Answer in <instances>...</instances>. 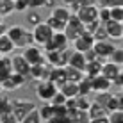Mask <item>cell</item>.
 Segmentation results:
<instances>
[{"label": "cell", "mask_w": 123, "mask_h": 123, "mask_svg": "<svg viewBox=\"0 0 123 123\" xmlns=\"http://www.w3.org/2000/svg\"><path fill=\"white\" fill-rule=\"evenodd\" d=\"M23 4H27V7H29V4H31V0H22Z\"/></svg>", "instance_id": "11a10c76"}, {"label": "cell", "mask_w": 123, "mask_h": 123, "mask_svg": "<svg viewBox=\"0 0 123 123\" xmlns=\"http://www.w3.org/2000/svg\"><path fill=\"white\" fill-rule=\"evenodd\" d=\"M22 57L27 61L29 66H36V64H41V62H45L43 48H39L37 45H31V46H27V48H23Z\"/></svg>", "instance_id": "52a82bcc"}, {"label": "cell", "mask_w": 123, "mask_h": 123, "mask_svg": "<svg viewBox=\"0 0 123 123\" xmlns=\"http://www.w3.org/2000/svg\"><path fill=\"white\" fill-rule=\"evenodd\" d=\"M25 22H27L29 27H36V25H39L41 22H43V18H41L39 11H29L27 14H25Z\"/></svg>", "instance_id": "484cf974"}, {"label": "cell", "mask_w": 123, "mask_h": 123, "mask_svg": "<svg viewBox=\"0 0 123 123\" xmlns=\"http://www.w3.org/2000/svg\"><path fill=\"white\" fill-rule=\"evenodd\" d=\"M39 7H43V0H31V4H29V9L37 11Z\"/></svg>", "instance_id": "ee69618b"}, {"label": "cell", "mask_w": 123, "mask_h": 123, "mask_svg": "<svg viewBox=\"0 0 123 123\" xmlns=\"http://www.w3.org/2000/svg\"><path fill=\"white\" fill-rule=\"evenodd\" d=\"M77 86H79V95L80 96H89V93H91V79L84 77Z\"/></svg>", "instance_id": "f1b7e54d"}, {"label": "cell", "mask_w": 123, "mask_h": 123, "mask_svg": "<svg viewBox=\"0 0 123 123\" xmlns=\"http://www.w3.org/2000/svg\"><path fill=\"white\" fill-rule=\"evenodd\" d=\"M96 20L104 25L111 20V14H109V7H98V14H96Z\"/></svg>", "instance_id": "d590c367"}, {"label": "cell", "mask_w": 123, "mask_h": 123, "mask_svg": "<svg viewBox=\"0 0 123 123\" xmlns=\"http://www.w3.org/2000/svg\"><path fill=\"white\" fill-rule=\"evenodd\" d=\"M12 73L11 70V57H0V80L9 77Z\"/></svg>", "instance_id": "d4e9b609"}, {"label": "cell", "mask_w": 123, "mask_h": 123, "mask_svg": "<svg viewBox=\"0 0 123 123\" xmlns=\"http://www.w3.org/2000/svg\"><path fill=\"white\" fill-rule=\"evenodd\" d=\"M109 62H112V64H116V66H121V62H123L121 46H116V48H114V52L111 54V57H109Z\"/></svg>", "instance_id": "1f68e13d"}, {"label": "cell", "mask_w": 123, "mask_h": 123, "mask_svg": "<svg viewBox=\"0 0 123 123\" xmlns=\"http://www.w3.org/2000/svg\"><path fill=\"white\" fill-rule=\"evenodd\" d=\"M104 29H105V34H107L109 39H121L123 36V25L120 22H112V20H109L107 23H104Z\"/></svg>", "instance_id": "5bb4252c"}, {"label": "cell", "mask_w": 123, "mask_h": 123, "mask_svg": "<svg viewBox=\"0 0 123 123\" xmlns=\"http://www.w3.org/2000/svg\"><path fill=\"white\" fill-rule=\"evenodd\" d=\"M111 87H112L111 80H107L105 77H102V75L91 79V93H109Z\"/></svg>", "instance_id": "4fadbf2b"}, {"label": "cell", "mask_w": 123, "mask_h": 123, "mask_svg": "<svg viewBox=\"0 0 123 123\" xmlns=\"http://www.w3.org/2000/svg\"><path fill=\"white\" fill-rule=\"evenodd\" d=\"M45 23L48 25V27L52 29L54 32H64V29H66V23L59 22V20H55V18H52V16H48V18L45 20Z\"/></svg>", "instance_id": "83f0119b"}, {"label": "cell", "mask_w": 123, "mask_h": 123, "mask_svg": "<svg viewBox=\"0 0 123 123\" xmlns=\"http://www.w3.org/2000/svg\"><path fill=\"white\" fill-rule=\"evenodd\" d=\"M70 46V41L66 39L64 32H54L52 39H50V43L43 48V52H50V50H64Z\"/></svg>", "instance_id": "30bf717a"}, {"label": "cell", "mask_w": 123, "mask_h": 123, "mask_svg": "<svg viewBox=\"0 0 123 123\" xmlns=\"http://www.w3.org/2000/svg\"><path fill=\"white\" fill-rule=\"evenodd\" d=\"M87 114H89V120H95V118H102V116H107V109L102 107V105H96L91 102L89 109H87Z\"/></svg>", "instance_id": "cb8c5ba5"}, {"label": "cell", "mask_w": 123, "mask_h": 123, "mask_svg": "<svg viewBox=\"0 0 123 123\" xmlns=\"http://www.w3.org/2000/svg\"><path fill=\"white\" fill-rule=\"evenodd\" d=\"M109 123H123V111H114L107 114Z\"/></svg>", "instance_id": "74e56055"}, {"label": "cell", "mask_w": 123, "mask_h": 123, "mask_svg": "<svg viewBox=\"0 0 123 123\" xmlns=\"http://www.w3.org/2000/svg\"><path fill=\"white\" fill-rule=\"evenodd\" d=\"M36 109V104L27 98H16L12 100V114H14V118L18 120V123L23 120L25 116H27L31 111H34Z\"/></svg>", "instance_id": "3957f363"}, {"label": "cell", "mask_w": 123, "mask_h": 123, "mask_svg": "<svg viewBox=\"0 0 123 123\" xmlns=\"http://www.w3.org/2000/svg\"><path fill=\"white\" fill-rule=\"evenodd\" d=\"M48 80L54 84V86L57 87H61L62 84L66 82V73H64V68H52V71H50V77Z\"/></svg>", "instance_id": "ac0fdd59"}, {"label": "cell", "mask_w": 123, "mask_h": 123, "mask_svg": "<svg viewBox=\"0 0 123 123\" xmlns=\"http://www.w3.org/2000/svg\"><path fill=\"white\" fill-rule=\"evenodd\" d=\"M93 43H95L93 36H91V34H87V32H84L82 36H79L71 45H73V50H75V52L84 54V52H87V50L93 48Z\"/></svg>", "instance_id": "8fae6325"}, {"label": "cell", "mask_w": 123, "mask_h": 123, "mask_svg": "<svg viewBox=\"0 0 123 123\" xmlns=\"http://www.w3.org/2000/svg\"><path fill=\"white\" fill-rule=\"evenodd\" d=\"M31 32H32V37H34V45H37L39 48H45V46L50 43L52 36H54V31L45 22H41L39 25H36Z\"/></svg>", "instance_id": "7a4b0ae2"}, {"label": "cell", "mask_w": 123, "mask_h": 123, "mask_svg": "<svg viewBox=\"0 0 123 123\" xmlns=\"http://www.w3.org/2000/svg\"><path fill=\"white\" fill-rule=\"evenodd\" d=\"M50 71H52V66L48 62H41V64H36V66H31V73H29V79L36 80H48L50 77Z\"/></svg>", "instance_id": "ba28073f"}, {"label": "cell", "mask_w": 123, "mask_h": 123, "mask_svg": "<svg viewBox=\"0 0 123 123\" xmlns=\"http://www.w3.org/2000/svg\"><path fill=\"white\" fill-rule=\"evenodd\" d=\"M54 107V118H66V114H68V109L64 107V105H52Z\"/></svg>", "instance_id": "60d3db41"}, {"label": "cell", "mask_w": 123, "mask_h": 123, "mask_svg": "<svg viewBox=\"0 0 123 123\" xmlns=\"http://www.w3.org/2000/svg\"><path fill=\"white\" fill-rule=\"evenodd\" d=\"M0 123H18V120L14 118L12 112H4L0 114Z\"/></svg>", "instance_id": "b9f144b4"}, {"label": "cell", "mask_w": 123, "mask_h": 123, "mask_svg": "<svg viewBox=\"0 0 123 123\" xmlns=\"http://www.w3.org/2000/svg\"><path fill=\"white\" fill-rule=\"evenodd\" d=\"M43 7H48L50 11L55 7V0H43Z\"/></svg>", "instance_id": "7dc6e473"}, {"label": "cell", "mask_w": 123, "mask_h": 123, "mask_svg": "<svg viewBox=\"0 0 123 123\" xmlns=\"http://www.w3.org/2000/svg\"><path fill=\"white\" fill-rule=\"evenodd\" d=\"M109 14L112 22H123V7H109Z\"/></svg>", "instance_id": "e575fe53"}, {"label": "cell", "mask_w": 123, "mask_h": 123, "mask_svg": "<svg viewBox=\"0 0 123 123\" xmlns=\"http://www.w3.org/2000/svg\"><path fill=\"white\" fill-rule=\"evenodd\" d=\"M2 91H4V89H2V84H0V95H2Z\"/></svg>", "instance_id": "9f6ffc18"}, {"label": "cell", "mask_w": 123, "mask_h": 123, "mask_svg": "<svg viewBox=\"0 0 123 123\" xmlns=\"http://www.w3.org/2000/svg\"><path fill=\"white\" fill-rule=\"evenodd\" d=\"M89 105H91L89 96H80V95H79L77 98H75V109H77V111H86V112H87Z\"/></svg>", "instance_id": "f546056e"}, {"label": "cell", "mask_w": 123, "mask_h": 123, "mask_svg": "<svg viewBox=\"0 0 123 123\" xmlns=\"http://www.w3.org/2000/svg\"><path fill=\"white\" fill-rule=\"evenodd\" d=\"M89 123H109L107 116H102V118H95V120H89Z\"/></svg>", "instance_id": "c3c4849f"}, {"label": "cell", "mask_w": 123, "mask_h": 123, "mask_svg": "<svg viewBox=\"0 0 123 123\" xmlns=\"http://www.w3.org/2000/svg\"><path fill=\"white\" fill-rule=\"evenodd\" d=\"M109 7H123V0H111Z\"/></svg>", "instance_id": "681fc988"}, {"label": "cell", "mask_w": 123, "mask_h": 123, "mask_svg": "<svg viewBox=\"0 0 123 123\" xmlns=\"http://www.w3.org/2000/svg\"><path fill=\"white\" fill-rule=\"evenodd\" d=\"M79 6H80V7H89V6H95V0H79Z\"/></svg>", "instance_id": "bcb514c9"}, {"label": "cell", "mask_w": 123, "mask_h": 123, "mask_svg": "<svg viewBox=\"0 0 123 123\" xmlns=\"http://www.w3.org/2000/svg\"><path fill=\"white\" fill-rule=\"evenodd\" d=\"M20 123H43V121H41V118H39V112H37V107L34 109V111L29 112Z\"/></svg>", "instance_id": "d6a6232c"}, {"label": "cell", "mask_w": 123, "mask_h": 123, "mask_svg": "<svg viewBox=\"0 0 123 123\" xmlns=\"http://www.w3.org/2000/svg\"><path fill=\"white\" fill-rule=\"evenodd\" d=\"M11 79H12V84H14L16 89H18V87H23L25 82H27V79L22 77V75H18V73H11Z\"/></svg>", "instance_id": "ab89813d"}, {"label": "cell", "mask_w": 123, "mask_h": 123, "mask_svg": "<svg viewBox=\"0 0 123 123\" xmlns=\"http://www.w3.org/2000/svg\"><path fill=\"white\" fill-rule=\"evenodd\" d=\"M114 48H116V45H114L111 39L95 41V43H93V52H95L96 59H100L102 62H104V61H109V57H111V54L114 52Z\"/></svg>", "instance_id": "8992f818"}, {"label": "cell", "mask_w": 123, "mask_h": 123, "mask_svg": "<svg viewBox=\"0 0 123 123\" xmlns=\"http://www.w3.org/2000/svg\"><path fill=\"white\" fill-rule=\"evenodd\" d=\"M11 70H12V73H18V75H22V77H25V79L29 80L31 66H29L27 61L22 57V54H20V55H12L11 57Z\"/></svg>", "instance_id": "9c48e42d"}, {"label": "cell", "mask_w": 123, "mask_h": 123, "mask_svg": "<svg viewBox=\"0 0 123 123\" xmlns=\"http://www.w3.org/2000/svg\"><path fill=\"white\" fill-rule=\"evenodd\" d=\"M109 98H111V91H109V93H96L95 100H91V102H93V104H96V105L105 107V105H107V102H109Z\"/></svg>", "instance_id": "836d02e7"}, {"label": "cell", "mask_w": 123, "mask_h": 123, "mask_svg": "<svg viewBox=\"0 0 123 123\" xmlns=\"http://www.w3.org/2000/svg\"><path fill=\"white\" fill-rule=\"evenodd\" d=\"M12 52H14V45L11 43V39L6 36V34L0 36V55L7 57V55H11Z\"/></svg>", "instance_id": "7402d4cb"}, {"label": "cell", "mask_w": 123, "mask_h": 123, "mask_svg": "<svg viewBox=\"0 0 123 123\" xmlns=\"http://www.w3.org/2000/svg\"><path fill=\"white\" fill-rule=\"evenodd\" d=\"M37 112H39V118H41V121H43V123L54 118V107L50 104H43L39 109H37Z\"/></svg>", "instance_id": "4316f807"}, {"label": "cell", "mask_w": 123, "mask_h": 123, "mask_svg": "<svg viewBox=\"0 0 123 123\" xmlns=\"http://www.w3.org/2000/svg\"><path fill=\"white\" fill-rule=\"evenodd\" d=\"M100 75L112 82V80L116 79V77L123 75V71H121V66H116V64H112V62L105 61L104 64H102V71H100Z\"/></svg>", "instance_id": "9a60e30c"}, {"label": "cell", "mask_w": 123, "mask_h": 123, "mask_svg": "<svg viewBox=\"0 0 123 123\" xmlns=\"http://www.w3.org/2000/svg\"><path fill=\"white\" fill-rule=\"evenodd\" d=\"M12 6H14V11H16V12H25V11L29 9L27 4H23L22 0H14V2H12Z\"/></svg>", "instance_id": "7bdbcfd3"}, {"label": "cell", "mask_w": 123, "mask_h": 123, "mask_svg": "<svg viewBox=\"0 0 123 123\" xmlns=\"http://www.w3.org/2000/svg\"><path fill=\"white\" fill-rule=\"evenodd\" d=\"M107 112H114V111H123V102H121V91H118L116 95L111 93V98H109L107 105H105Z\"/></svg>", "instance_id": "d6986e66"}, {"label": "cell", "mask_w": 123, "mask_h": 123, "mask_svg": "<svg viewBox=\"0 0 123 123\" xmlns=\"http://www.w3.org/2000/svg\"><path fill=\"white\" fill-rule=\"evenodd\" d=\"M121 80H123V75H120V77H116V79H114L112 80V86H118V87H121Z\"/></svg>", "instance_id": "f907efd6"}, {"label": "cell", "mask_w": 123, "mask_h": 123, "mask_svg": "<svg viewBox=\"0 0 123 123\" xmlns=\"http://www.w3.org/2000/svg\"><path fill=\"white\" fill-rule=\"evenodd\" d=\"M82 34H84V25L80 23V20L75 14H71L70 20H68V23H66V29H64L66 39L70 41V45H71L79 36H82Z\"/></svg>", "instance_id": "277c9868"}, {"label": "cell", "mask_w": 123, "mask_h": 123, "mask_svg": "<svg viewBox=\"0 0 123 123\" xmlns=\"http://www.w3.org/2000/svg\"><path fill=\"white\" fill-rule=\"evenodd\" d=\"M66 100H68L66 96L62 95L61 91H57L55 95H54V98L50 100V105H64V104H66Z\"/></svg>", "instance_id": "f35d334b"}, {"label": "cell", "mask_w": 123, "mask_h": 123, "mask_svg": "<svg viewBox=\"0 0 123 123\" xmlns=\"http://www.w3.org/2000/svg\"><path fill=\"white\" fill-rule=\"evenodd\" d=\"M57 91H61L66 98H77V96H79V86L73 84V82H64Z\"/></svg>", "instance_id": "44dd1931"}, {"label": "cell", "mask_w": 123, "mask_h": 123, "mask_svg": "<svg viewBox=\"0 0 123 123\" xmlns=\"http://www.w3.org/2000/svg\"><path fill=\"white\" fill-rule=\"evenodd\" d=\"M6 100H7V96L0 95V112H2V107H4V104H6Z\"/></svg>", "instance_id": "816d5d0a"}, {"label": "cell", "mask_w": 123, "mask_h": 123, "mask_svg": "<svg viewBox=\"0 0 123 123\" xmlns=\"http://www.w3.org/2000/svg\"><path fill=\"white\" fill-rule=\"evenodd\" d=\"M6 36L11 39V43L14 45V48H27V46L34 45V37H32V32L29 29L22 27V25L14 23V25H9L6 31Z\"/></svg>", "instance_id": "6da1fadb"}, {"label": "cell", "mask_w": 123, "mask_h": 123, "mask_svg": "<svg viewBox=\"0 0 123 123\" xmlns=\"http://www.w3.org/2000/svg\"><path fill=\"white\" fill-rule=\"evenodd\" d=\"M82 55H84V59H86V62H89V61H95V59H96L95 52H93V48H91V50H87V52H84Z\"/></svg>", "instance_id": "f6af8a7d"}, {"label": "cell", "mask_w": 123, "mask_h": 123, "mask_svg": "<svg viewBox=\"0 0 123 123\" xmlns=\"http://www.w3.org/2000/svg\"><path fill=\"white\" fill-rule=\"evenodd\" d=\"M50 16L59 20V22H62V23H68V20H70L71 14H70V11H68L66 6H55L52 11H50Z\"/></svg>", "instance_id": "ffe728a7"}, {"label": "cell", "mask_w": 123, "mask_h": 123, "mask_svg": "<svg viewBox=\"0 0 123 123\" xmlns=\"http://www.w3.org/2000/svg\"><path fill=\"white\" fill-rule=\"evenodd\" d=\"M62 2H64V6L68 7V6H71V4H75L77 0H62Z\"/></svg>", "instance_id": "db71d44e"}, {"label": "cell", "mask_w": 123, "mask_h": 123, "mask_svg": "<svg viewBox=\"0 0 123 123\" xmlns=\"http://www.w3.org/2000/svg\"><path fill=\"white\" fill-rule=\"evenodd\" d=\"M12 2H14V0H12Z\"/></svg>", "instance_id": "6f0895ef"}, {"label": "cell", "mask_w": 123, "mask_h": 123, "mask_svg": "<svg viewBox=\"0 0 123 123\" xmlns=\"http://www.w3.org/2000/svg\"><path fill=\"white\" fill-rule=\"evenodd\" d=\"M64 73H66V82H73V84H79L80 80L84 79V73L71 66H64Z\"/></svg>", "instance_id": "603a6c76"}, {"label": "cell", "mask_w": 123, "mask_h": 123, "mask_svg": "<svg viewBox=\"0 0 123 123\" xmlns=\"http://www.w3.org/2000/svg\"><path fill=\"white\" fill-rule=\"evenodd\" d=\"M0 2H2V0H0Z\"/></svg>", "instance_id": "680465c9"}, {"label": "cell", "mask_w": 123, "mask_h": 123, "mask_svg": "<svg viewBox=\"0 0 123 123\" xmlns=\"http://www.w3.org/2000/svg\"><path fill=\"white\" fill-rule=\"evenodd\" d=\"M7 31V25H4V23H0V36H4Z\"/></svg>", "instance_id": "f5cc1de1"}, {"label": "cell", "mask_w": 123, "mask_h": 123, "mask_svg": "<svg viewBox=\"0 0 123 123\" xmlns=\"http://www.w3.org/2000/svg\"><path fill=\"white\" fill-rule=\"evenodd\" d=\"M102 64H104V62H102L100 59H95V61L86 62V68H84V77H87V79L98 77L100 71H102Z\"/></svg>", "instance_id": "e0dca14e"}, {"label": "cell", "mask_w": 123, "mask_h": 123, "mask_svg": "<svg viewBox=\"0 0 123 123\" xmlns=\"http://www.w3.org/2000/svg\"><path fill=\"white\" fill-rule=\"evenodd\" d=\"M55 93H57V87L50 80H39L36 84V96L39 100H43V104H50V100L54 98Z\"/></svg>", "instance_id": "5b68a950"}, {"label": "cell", "mask_w": 123, "mask_h": 123, "mask_svg": "<svg viewBox=\"0 0 123 123\" xmlns=\"http://www.w3.org/2000/svg\"><path fill=\"white\" fill-rule=\"evenodd\" d=\"M96 14H98V7L96 6H89V7H80V11L75 16L80 20L82 25H87V23H91V22L96 20Z\"/></svg>", "instance_id": "7c38bea8"}, {"label": "cell", "mask_w": 123, "mask_h": 123, "mask_svg": "<svg viewBox=\"0 0 123 123\" xmlns=\"http://www.w3.org/2000/svg\"><path fill=\"white\" fill-rule=\"evenodd\" d=\"M11 12H14V6H12V0H2L0 2V16H9Z\"/></svg>", "instance_id": "4dcf8cb0"}, {"label": "cell", "mask_w": 123, "mask_h": 123, "mask_svg": "<svg viewBox=\"0 0 123 123\" xmlns=\"http://www.w3.org/2000/svg\"><path fill=\"white\" fill-rule=\"evenodd\" d=\"M66 66H71V68H75V70H79V71H82L84 73V68H86V59H84V55L80 52H71L70 54V57H68V62H66Z\"/></svg>", "instance_id": "2e32d148"}, {"label": "cell", "mask_w": 123, "mask_h": 123, "mask_svg": "<svg viewBox=\"0 0 123 123\" xmlns=\"http://www.w3.org/2000/svg\"><path fill=\"white\" fill-rule=\"evenodd\" d=\"M91 36H93V39H95V41H105V39H109V37H107V34H105L104 25H98V27H96V31L93 32Z\"/></svg>", "instance_id": "8d00e7d4"}]
</instances>
